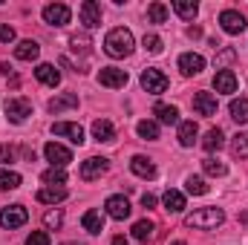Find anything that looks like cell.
Instances as JSON below:
<instances>
[{"label": "cell", "mask_w": 248, "mask_h": 245, "mask_svg": "<svg viewBox=\"0 0 248 245\" xmlns=\"http://www.w3.org/2000/svg\"><path fill=\"white\" fill-rule=\"evenodd\" d=\"M81 225H84V231H90V234H101V231H104V214H101V211H87V214L81 216Z\"/></svg>", "instance_id": "cell-22"}, {"label": "cell", "mask_w": 248, "mask_h": 245, "mask_svg": "<svg viewBox=\"0 0 248 245\" xmlns=\"http://www.w3.org/2000/svg\"><path fill=\"white\" fill-rule=\"evenodd\" d=\"M44 184H49V187H63L66 184V173H63V168H49V170H44Z\"/></svg>", "instance_id": "cell-32"}, {"label": "cell", "mask_w": 248, "mask_h": 245, "mask_svg": "<svg viewBox=\"0 0 248 245\" xmlns=\"http://www.w3.org/2000/svg\"><path fill=\"white\" fill-rule=\"evenodd\" d=\"M231 153H234L237 159H248V133L234 136V141H231Z\"/></svg>", "instance_id": "cell-36"}, {"label": "cell", "mask_w": 248, "mask_h": 245, "mask_svg": "<svg viewBox=\"0 0 248 245\" xmlns=\"http://www.w3.org/2000/svg\"><path fill=\"white\" fill-rule=\"evenodd\" d=\"M196 136H199L196 122H179V144L182 147H193L196 144Z\"/></svg>", "instance_id": "cell-25"}, {"label": "cell", "mask_w": 248, "mask_h": 245, "mask_svg": "<svg viewBox=\"0 0 248 245\" xmlns=\"http://www.w3.org/2000/svg\"><path fill=\"white\" fill-rule=\"evenodd\" d=\"M93 136H95V141H116V127L107 122V119H98V122H93Z\"/></svg>", "instance_id": "cell-23"}, {"label": "cell", "mask_w": 248, "mask_h": 245, "mask_svg": "<svg viewBox=\"0 0 248 245\" xmlns=\"http://www.w3.org/2000/svg\"><path fill=\"white\" fill-rule=\"evenodd\" d=\"M104 208H107V216H113V219H127L130 216V202H127V196H110L107 202H104Z\"/></svg>", "instance_id": "cell-13"}, {"label": "cell", "mask_w": 248, "mask_h": 245, "mask_svg": "<svg viewBox=\"0 0 248 245\" xmlns=\"http://www.w3.org/2000/svg\"><path fill=\"white\" fill-rule=\"evenodd\" d=\"M202 170H205L208 176H225V173H228L225 162H219V159H205V162H202Z\"/></svg>", "instance_id": "cell-37"}, {"label": "cell", "mask_w": 248, "mask_h": 245, "mask_svg": "<svg viewBox=\"0 0 248 245\" xmlns=\"http://www.w3.org/2000/svg\"><path fill=\"white\" fill-rule=\"evenodd\" d=\"M69 17H72V12H69L66 3H49V6H44V20L49 26H66Z\"/></svg>", "instance_id": "cell-10"}, {"label": "cell", "mask_w": 248, "mask_h": 245, "mask_svg": "<svg viewBox=\"0 0 248 245\" xmlns=\"http://www.w3.org/2000/svg\"><path fill=\"white\" fill-rule=\"evenodd\" d=\"M127 72L124 69H119V66H104L101 72H98V84L101 87H110V90H122V87H127Z\"/></svg>", "instance_id": "cell-9"}, {"label": "cell", "mask_w": 248, "mask_h": 245, "mask_svg": "<svg viewBox=\"0 0 248 245\" xmlns=\"http://www.w3.org/2000/svg\"><path fill=\"white\" fill-rule=\"evenodd\" d=\"M153 234H156V225H153L150 219H139V222L133 225V237H136L139 243H147V240H153Z\"/></svg>", "instance_id": "cell-28"}, {"label": "cell", "mask_w": 248, "mask_h": 245, "mask_svg": "<svg viewBox=\"0 0 248 245\" xmlns=\"http://www.w3.org/2000/svg\"><path fill=\"white\" fill-rule=\"evenodd\" d=\"M187 35H190V38H199V35H202V29H199V26H190V29H187Z\"/></svg>", "instance_id": "cell-45"}, {"label": "cell", "mask_w": 248, "mask_h": 245, "mask_svg": "<svg viewBox=\"0 0 248 245\" xmlns=\"http://www.w3.org/2000/svg\"><path fill=\"white\" fill-rule=\"evenodd\" d=\"M231 119L237 124H248V98H234L231 101Z\"/></svg>", "instance_id": "cell-31"}, {"label": "cell", "mask_w": 248, "mask_h": 245, "mask_svg": "<svg viewBox=\"0 0 248 245\" xmlns=\"http://www.w3.org/2000/svg\"><path fill=\"white\" fill-rule=\"evenodd\" d=\"M78 15H81V23H84L87 29H98V26H101V6H98L95 0H84Z\"/></svg>", "instance_id": "cell-11"}, {"label": "cell", "mask_w": 248, "mask_h": 245, "mask_svg": "<svg viewBox=\"0 0 248 245\" xmlns=\"http://www.w3.org/2000/svg\"><path fill=\"white\" fill-rule=\"evenodd\" d=\"M153 113H156V119L162 124H179V110L173 104H156Z\"/></svg>", "instance_id": "cell-27"}, {"label": "cell", "mask_w": 248, "mask_h": 245, "mask_svg": "<svg viewBox=\"0 0 248 245\" xmlns=\"http://www.w3.org/2000/svg\"><path fill=\"white\" fill-rule=\"evenodd\" d=\"M130 170H133L136 176H141V179H153V176H156V165H153V159H147V156H133V159H130Z\"/></svg>", "instance_id": "cell-17"}, {"label": "cell", "mask_w": 248, "mask_h": 245, "mask_svg": "<svg viewBox=\"0 0 248 245\" xmlns=\"http://www.w3.org/2000/svg\"><path fill=\"white\" fill-rule=\"evenodd\" d=\"M170 245H187V243H182V240H176V243H170Z\"/></svg>", "instance_id": "cell-48"}, {"label": "cell", "mask_w": 248, "mask_h": 245, "mask_svg": "<svg viewBox=\"0 0 248 245\" xmlns=\"http://www.w3.org/2000/svg\"><path fill=\"white\" fill-rule=\"evenodd\" d=\"M225 222V211L217 208V205H208V208H199L193 214L185 216V225L187 228H196V231H214Z\"/></svg>", "instance_id": "cell-2"}, {"label": "cell", "mask_w": 248, "mask_h": 245, "mask_svg": "<svg viewBox=\"0 0 248 245\" xmlns=\"http://www.w3.org/2000/svg\"><path fill=\"white\" fill-rule=\"evenodd\" d=\"M225 144V133L219 130V127H211L208 133H205V138H202V147L208 150V153H214V150H219Z\"/></svg>", "instance_id": "cell-26"}, {"label": "cell", "mask_w": 248, "mask_h": 245, "mask_svg": "<svg viewBox=\"0 0 248 245\" xmlns=\"http://www.w3.org/2000/svg\"><path fill=\"white\" fill-rule=\"evenodd\" d=\"M52 133H55V136H63V138H69L72 144H81V141H84V127H81V124H72V122L52 124Z\"/></svg>", "instance_id": "cell-14"}, {"label": "cell", "mask_w": 248, "mask_h": 245, "mask_svg": "<svg viewBox=\"0 0 248 245\" xmlns=\"http://www.w3.org/2000/svg\"><path fill=\"white\" fill-rule=\"evenodd\" d=\"M26 245H52V240H49L46 231H32V234L26 237Z\"/></svg>", "instance_id": "cell-40"}, {"label": "cell", "mask_w": 248, "mask_h": 245, "mask_svg": "<svg viewBox=\"0 0 248 245\" xmlns=\"http://www.w3.org/2000/svg\"><path fill=\"white\" fill-rule=\"evenodd\" d=\"M35 78H38L44 87H58V84H61V72H58L52 63H38V69H35Z\"/></svg>", "instance_id": "cell-18"}, {"label": "cell", "mask_w": 248, "mask_h": 245, "mask_svg": "<svg viewBox=\"0 0 248 245\" xmlns=\"http://www.w3.org/2000/svg\"><path fill=\"white\" fill-rule=\"evenodd\" d=\"M12 41H15V29L0 23V44H12Z\"/></svg>", "instance_id": "cell-41"}, {"label": "cell", "mask_w": 248, "mask_h": 245, "mask_svg": "<svg viewBox=\"0 0 248 245\" xmlns=\"http://www.w3.org/2000/svg\"><path fill=\"white\" fill-rule=\"evenodd\" d=\"M20 173H15V170H6V168H0V190H15V187H20Z\"/></svg>", "instance_id": "cell-34"}, {"label": "cell", "mask_w": 248, "mask_h": 245, "mask_svg": "<svg viewBox=\"0 0 248 245\" xmlns=\"http://www.w3.org/2000/svg\"><path fill=\"white\" fill-rule=\"evenodd\" d=\"M38 55H41L38 41H20V44L15 46V58H17V61H35Z\"/></svg>", "instance_id": "cell-21"}, {"label": "cell", "mask_w": 248, "mask_h": 245, "mask_svg": "<svg viewBox=\"0 0 248 245\" xmlns=\"http://www.w3.org/2000/svg\"><path fill=\"white\" fill-rule=\"evenodd\" d=\"M168 15H170V12H168V6H165V3H159V0L147 6V20H150V23H165V20H168Z\"/></svg>", "instance_id": "cell-33"}, {"label": "cell", "mask_w": 248, "mask_h": 245, "mask_svg": "<svg viewBox=\"0 0 248 245\" xmlns=\"http://www.w3.org/2000/svg\"><path fill=\"white\" fill-rule=\"evenodd\" d=\"M237 87H240V81H237L234 69H219V72L214 75V90H217V92L231 95V92H237Z\"/></svg>", "instance_id": "cell-12"}, {"label": "cell", "mask_w": 248, "mask_h": 245, "mask_svg": "<svg viewBox=\"0 0 248 245\" xmlns=\"http://www.w3.org/2000/svg\"><path fill=\"white\" fill-rule=\"evenodd\" d=\"M66 199V187H41L38 190V202H44V205H58Z\"/></svg>", "instance_id": "cell-24"}, {"label": "cell", "mask_w": 248, "mask_h": 245, "mask_svg": "<svg viewBox=\"0 0 248 245\" xmlns=\"http://www.w3.org/2000/svg\"><path fill=\"white\" fill-rule=\"evenodd\" d=\"M61 245H84V243H61Z\"/></svg>", "instance_id": "cell-49"}, {"label": "cell", "mask_w": 248, "mask_h": 245, "mask_svg": "<svg viewBox=\"0 0 248 245\" xmlns=\"http://www.w3.org/2000/svg\"><path fill=\"white\" fill-rule=\"evenodd\" d=\"M219 26H222V32H228V35H240L248 26V20H246V15H240L237 9H225V12L219 15Z\"/></svg>", "instance_id": "cell-7"}, {"label": "cell", "mask_w": 248, "mask_h": 245, "mask_svg": "<svg viewBox=\"0 0 248 245\" xmlns=\"http://www.w3.org/2000/svg\"><path fill=\"white\" fill-rule=\"evenodd\" d=\"M141 87H144V92H150V95H162V92L168 90V75H165L162 69L147 66V69L141 72Z\"/></svg>", "instance_id": "cell-3"}, {"label": "cell", "mask_w": 248, "mask_h": 245, "mask_svg": "<svg viewBox=\"0 0 248 245\" xmlns=\"http://www.w3.org/2000/svg\"><path fill=\"white\" fill-rule=\"evenodd\" d=\"M173 12L182 17V20H193L199 15V6L193 0H173Z\"/></svg>", "instance_id": "cell-29"}, {"label": "cell", "mask_w": 248, "mask_h": 245, "mask_svg": "<svg viewBox=\"0 0 248 245\" xmlns=\"http://www.w3.org/2000/svg\"><path fill=\"white\" fill-rule=\"evenodd\" d=\"M107 170H110V159H104V156H90L87 162H81V179H87V182L101 179Z\"/></svg>", "instance_id": "cell-5"}, {"label": "cell", "mask_w": 248, "mask_h": 245, "mask_svg": "<svg viewBox=\"0 0 248 245\" xmlns=\"http://www.w3.org/2000/svg\"><path fill=\"white\" fill-rule=\"evenodd\" d=\"M185 190L190 193V196H205V193H208V182H205L202 176H187Z\"/></svg>", "instance_id": "cell-35"}, {"label": "cell", "mask_w": 248, "mask_h": 245, "mask_svg": "<svg viewBox=\"0 0 248 245\" xmlns=\"http://www.w3.org/2000/svg\"><path fill=\"white\" fill-rule=\"evenodd\" d=\"M6 119L12 124H23L29 116H32V104H29V98H9L6 101Z\"/></svg>", "instance_id": "cell-4"}, {"label": "cell", "mask_w": 248, "mask_h": 245, "mask_svg": "<svg viewBox=\"0 0 248 245\" xmlns=\"http://www.w3.org/2000/svg\"><path fill=\"white\" fill-rule=\"evenodd\" d=\"M26 219H29V214H26V208H23V205H9V208H3V211H0V225H3V228H9V231H15V228L26 225Z\"/></svg>", "instance_id": "cell-6"}, {"label": "cell", "mask_w": 248, "mask_h": 245, "mask_svg": "<svg viewBox=\"0 0 248 245\" xmlns=\"http://www.w3.org/2000/svg\"><path fill=\"white\" fill-rule=\"evenodd\" d=\"M162 205H165V211H168V214H182V211H185V193L170 187V190H165Z\"/></svg>", "instance_id": "cell-19"}, {"label": "cell", "mask_w": 248, "mask_h": 245, "mask_svg": "<svg viewBox=\"0 0 248 245\" xmlns=\"http://www.w3.org/2000/svg\"><path fill=\"white\" fill-rule=\"evenodd\" d=\"M61 222H63V211L61 208H55V211H46L44 214V225L52 231V228H61Z\"/></svg>", "instance_id": "cell-38"}, {"label": "cell", "mask_w": 248, "mask_h": 245, "mask_svg": "<svg viewBox=\"0 0 248 245\" xmlns=\"http://www.w3.org/2000/svg\"><path fill=\"white\" fill-rule=\"evenodd\" d=\"M15 159V147H9V144H0V165H9Z\"/></svg>", "instance_id": "cell-42"}, {"label": "cell", "mask_w": 248, "mask_h": 245, "mask_svg": "<svg viewBox=\"0 0 248 245\" xmlns=\"http://www.w3.org/2000/svg\"><path fill=\"white\" fill-rule=\"evenodd\" d=\"M133 46H136V38H133V32L124 29V26L110 29L107 38H104V52H107L110 58H127V55H133Z\"/></svg>", "instance_id": "cell-1"}, {"label": "cell", "mask_w": 248, "mask_h": 245, "mask_svg": "<svg viewBox=\"0 0 248 245\" xmlns=\"http://www.w3.org/2000/svg\"><path fill=\"white\" fill-rule=\"evenodd\" d=\"M141 44H144V49H147L150 55H159V52H162V38H159V35H144Z\"/></svg>", "instance_id": "cell-39"}, {"label": "cell", "mask_w": 248, "mask_h": 245, "mask_svg": "<svg viewBox=\"0 0 248 245\" xmlns=\"http://www.w3.org/2000/svg\"><path fill=\"white\" fill-rule=\"evenodd\" d=\"M44 156H46V162H49L52 168H66V165L72 162V150L63 147V144H58V141H49V144L44 147Z\"/></svg>", "instance_id": "cell-8"}, {"label": "cell", "mask_w": 248, "mask_h": 245, "mask_svg": "<svg viewBox=\"0 0 248 245\" xmlns=\"http://www.w3.org/2000/svg\"><path fill=\"white\" fill-rule=\"evenodd\" d=\"M141 205H144V208H153V205H156V196H153V193H144V196H141Z\"/></svg>", "instance_id": "cell-44"}, {"label": "cell", "mask_w": 248, "mask_h": 245, "mask_svg": "<svg viewBox=\"0 0 248 245\" xmlns=\"http://www.w3.org/2000/svg\"><path fill=\"white\" fill-rule=\"evenodd\" d=\"M179 69H182V75H199L205 69V58L196 52H185V55H179Z\"/></svg>", "instance_id": "cell-16"}, {"label": "cell", "mask_w": 248, "mask_h": 245, "mask_svg": "<svg viewBox=\"0 0 248 245\" xmlns=\"http://www.w3.org/2000/svg\"><path fill=\"white\" fill-rule=\"evenodd\" d=\"M78 107V95L75 92H61V95H55L52 101H49V113H63V110H75Z\"/></svg>", "instance_id": "cell-20"}, {"label": "cell", "mask_w": 248, "mask_h": 245, "mask_svg": "<svg viewBox=\"0 0 248 245\" xmlns=\"http://www.w3.org/2000/svg\"><path fill=\"white\" fill-rule=\"evenodd\" d=\"M228 61H234V49H222V55L217 58V66L219 63H228Z\"/></svg>", "instance_id": "cell-43"}, {"label": "cell", "mask_w": 248, "mask_h": 245, "mask_svg": "<svg viewBox=\"0 0 248 245\" xmlns=\"http://www.w3.org/2000/svg\"><path fill=\"white\" fill-rule=\"evenodd\" d=\"M110 245H127V240H124V237H113V243Z\"/></svg>", "instance_id": "cell-47"}, {"label": "cell", "mask_w": 248, "mask_h": 245, "mask_svg": "<svg viewBox=\"0 0 248 245\" xmlns=\"http://www.w3.org/2000/svg\"><path fill=\"white\" fill-rule=\"evenodd\" d=\"M136 133H139V138H144V141H156V138H159V124L150 122V119H144V122L136 124Z\"/></svg>", "instance_id": "cell-30"}, {"label": "cell", "mask_w": 248, "mask_h": 245, "mask_svg": "<svg viewBox=\"0 0 248 245\" xmlns=\"http://www.w3.org/2000/svg\"><path fill=\"white\" fill-rule=\"evenodd\" d=\"M193 110L199 116H217V95L214 92H196L193 95Z\"/></svg>", "instance_id": "cell-15"}, {"label": "cell", "mask_w": 248, "mask_h": 245, "mask_svg": "<svg viewBox=\"0 0 248 245\" xmlns=\"http://www.w3.org/2000/svg\"><path fill=\"white\" fill-rule=\"evenodd\" d=\"M0 72H3V75H9V72H12V66H9V61H3V63H0Z\"/></svg>", "instance_id": "cell-46"}]
</instances>
